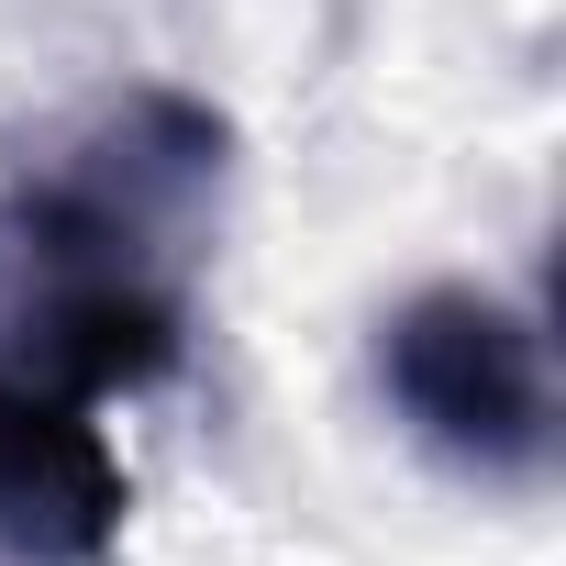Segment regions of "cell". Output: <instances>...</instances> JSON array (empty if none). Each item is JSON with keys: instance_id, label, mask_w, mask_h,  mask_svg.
Instances as JSON below:
<instances>
[{"instance_id": "7a4b0ae2", "label": "cell", "mask_w": 566, "mask_h": 566, "mask_svg": "<svg viewBox=\"0 0 566 566\" xmlns=\"http://www.w3.org/2000/svg\"><path fill=\"white\" fill-rule=\"evenodd\" d=\"M378 389L400 411V433L478 478V489H533L555 467V367H544V323L500 290H411L378 323Z\"/></svg>"}, {"instance_id": "3957f363", "label": "cell", "mask_w": 566, "mask_h": 566, "mask_svg": "<svg viewBox=\"0 0 566 566\" xmlns=\"http://www.w3.org/2000/svg\"><path fill=\"white\" fill-rule=\"evenodd\" d=\"M123 511V455L78 400L0 389V566H112Z\"/></svg>"}, {"instance_id": "6da1fadb", "label": "cell", "mask_w": 566, "mask_h": 566, "mask_svg": "<svg viewBox=\"0 0 566 566\" xmlns=\"http://www.w3.org/2000/svg\"><path fill=\"white\" fill-rule=\"evenodd\" d=\"M233 123L189 90H101L0 178V389L123 400L189 345V266L211 255Z\"/></svg>"}]
</instances>
